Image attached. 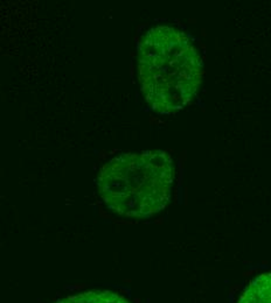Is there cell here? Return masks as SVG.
I'll list each match as a JSON object with an SVG mask.
<instances>
[{
    "instance_id": "cell-1",
    "label": "cell",
    "mask_w": 271,
    "mask_h": 303,
    "mask_svg": "<svg viewBox=\"0 0 271 303\" xmlns=\"http://www.w3.org/2000/svg\"><path fill=\"white\" fill-rule=\"evenodd\" d=\"M138 79L146 103L159 114H174L195 98L203 62L192 38L180 29L159 25L138 44Z\"/></svg>"
},
{
    "instance_id": "cell-2",
    "label": "cell",
    "mask_w": 271,
    "mask_h": 303,
    "mask_svg": "<svg viewBox=\"0 0 271 303\" xmlns=\"http://www.w3.org/2000/svg\"><path fill=\"white\" fill-rule=\"evenodd\" d=\"M174 178L175 167L167 152L123 153L101 168L97 189L112 212L129 218H147L166 208Z\"/></svg>"
},
{
    "instance_id": "cell-3",
    "label": "cell",
    "mask_w": 271,
    "mask_h": 303,
    "mask_svg": "<svg viewBox=\"0 0 271 303\" xmlns=\"http://www.w3.org/2000/svg\"><path fill=\"white\" fill-rule=\"evenodd\" d=\"M238 303H271V273L256 277L247 287Z\"/></svg>"
},
{
    "instance_id": "cell-4",
    "label": "cell",
    "mask_w": 271,
    "mask_h": 303,
    "mask_svg": "<svg viewBox=\"0 0 271 303\" xmlns=\"http://www.w3.org/2000/svg\"><path fill=\"white\" fill-rule=\"evenodd\" d=\"M55 303H130L125 297L109 290H90L64 297Z\"/></svg>"
}]
</instances>
